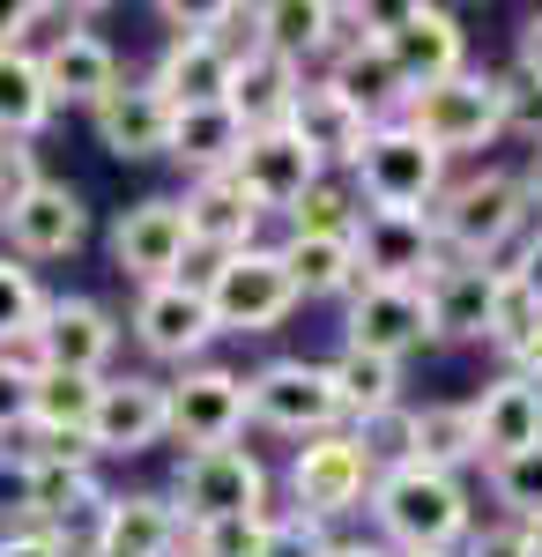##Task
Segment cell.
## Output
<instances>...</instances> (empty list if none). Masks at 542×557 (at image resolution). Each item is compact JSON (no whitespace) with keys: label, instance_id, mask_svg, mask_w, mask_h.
I'll return each mask as SVG.
<instances>
[{"label":"cell","instance_id":"obj_7","mask_svg":"<svg viewBox=\"0 0 542 557\" xmlns=\"http://www.w3.org/2000/svg\"><path fill=\"white\" fill-rule=\"evenodd\" d=\"M186 528L201 520H238V513H268V461L252 446H209V454H178V475L164 491Z\"/></svg>","mask_w":542,"mask_h":557},{"label":"cell","instance_id":"obj_5","mask_svg":"<svg viewBox=\"0 0 542 557\" xmlns=\"http://www.w3.org/2000/svg\"><path fill=\"white\" fill-rule=\"evenodd\" d=\"M349 178H357V201L379 215H431V201L446 194V157H431L417 134L394 120V127L365 134Z\"/></svg>","mask_w":542,"mask_h":557},{"label":"cell","instance_id":"obj_45","mask_svg":"<svg viewBox=\"0 0 542 557\" xmlns=\"http://www.w3.org/2000/svg\"><path fill=\"white\" fill-rule=\"evenodd\" d=\"M38 149H30V141H0V215L8 209H23V194H30V186H38Z\"/></svg>","mask_w":542,"mask_h":557},{"label":"cell","instance_id":"obj_22","mask_svg":"<svg viewBox=\"0 0 542 557\" xmlns=\"http://www.w3.org/2000/svg\"><path fill=\"white\" fill-rule=\"evenodd\" d=\"M349 349H372V357H409L431 343V320H423V290L409 283H357L349 290Z\"/></svg>","mask_w":542,"mask_h":557},{"label":"cell","instance_id":"obj_55","mask_svg":"<svg viewBox=\"0 0 542 557\" xmlns=\"http://www.w3.org/2000/svg\"><path fill=\"white\" fill-rule=\"evenodd\" d=\"M520 550H528V557H542V520H528V528H520Z\"/></svg>","mask_w":542,"mask_h":557},{"label":"cell","instance_id":"obj_25","mask_svg":"<svg viewBox=\"0 0 542 557\" xmlns=\"http://www.w3.org/2000/svg\"><path fill=\"white\" fill-rule=\"evenodd\" d=\"M178 223H186V253H246L260 246V209L238 194V178H194L178 194Z\"/></svg>","mask_w":542,"mask_h":557},{"label":"cell","instance_id":"obj_30","mask_svg":"<svg viewBox=\"0 0 542 557\" xmlns=\"http://www.w3.org/2000/svg\"><path fill=\"white\" fill-rule=\"evenodd\" d=\"M149 83L164 89V104L171 112H201V104H223L231 97V60L215 52L209 38H171L164 52H157V75Z\"/></svg>","mask_w":542,"mask_h":557},{"label":"cell","instance_id":"obj_9","mask_svg":"<svg viewBox=\"0 0 542 557\" xmlns=\"http://www.w3.org/2000/svg\"><path fill=\"white\" fill-rule=\"evenodd\" d=\"M164 417L186 454H209V446H238L246 431V372L231 364H186L178 380H164Z\"/></svg>","mask_w":542,"mask_h":557},{"label":"cell","instance_id":"obj_29","mask_svg":"<svg viewBox=\"0 0 542 557\" xmlns=\"http://www.w3.org/2000/svg\"><path fill=\"white\" fill-rule=\"evenodd\" d=\"M283 127L320 157V172H334V164L349 172V164H357V149H365V134H372L328 83H305V89H297V104H291V120H283Z\"/></svg>","mask_w":542,"mask_h":557},{"label":"cell","instance_id":"obj_35","mask_svg":"<svg viewBox=\"0 0 542 557\" xmlns=\"http://www.w3.org/2000/svg\"><path fill=\"white\" fill-rule=\"evenodd\" d=\"M328 15L334 0H275V8H260V45L305 67L312 52H328Z\"/></svg>","mask_w":542,"mask_h":557},{"label":"cell","instance_id":"obj_16","mask_svg":"<svg viewBox=\"0 0 542 557\" xmlns=\"http://www.w3.org/2000/svg\"><path fill=\"white\" fill-rule=\"evenodd\" d=\"M0 253L8 260H75L83 253V238H89V201L67 186V178H38L30 194H23V209H8L0 215Z\"/></svg>","mask_w":542,"mask_h":557},{"label":"cell","instance_id":"obj_46","mask_svg":"<svg viewBox=\"0 0 542 557\" xmlns=\"http://www.w3.org/2000/svg\"><path fill=\"white\" fill-rule=\"evenodd\" d=\"M38 23H60V8H45V0H0V52H30Z\"/></svg>","mask_w":542,"mask_h":557},{"label":"cell","instance_id":"obj_19","mask_svg":"<svg viewBox=\"0 0 542 557\" xmlns=\"http://www.w3.org/2000/svg\"><path fill=\"white\" fill-rule=\"evenodd\" d=\"M349 246H357V283H409V290H423L439 275V260H446L439 238H431V215L365 209L357 231H349Z\"/></svg>","mask_w":542,"mask_h":557},{"label":"cell","instance_id":"obj_27","mask_svg":"<svg viewBox=\"0 0 542 557\" xmlns=\"http://www.w3.org/2000/svg\"><path fill=\"white\" fill-rule=\"evenodd\" d=\"M320 83L365 120V127H394L402 112H409V83L394 75V60L379 52V38H365V45H349V52H334L328 60V75Z\"/></svg>","mask_w":542,"mask_h":557},{"label":"cell","instance_id":"obj_48","mask_svg":"<svg viewBox=\"0 0 542 557\" xmlns=\"http://www.w3.org/2000/svg\"><path fill=\"white\" fill-rule=\"evenodd\" d=\"M0 557H75V543L67 535H52V528H0Z\"/></svg>","mask_w":542,"mask_h":557},{"label":"cell","instance_id":"obj_52","mask_svg":"<svg viewBox=\"0 0 542 557\" xmlns=\"http://www.w3.org/2000/svg\"><path fill=\"white\" fill-rule=\"evenodd\" d=\"M460 557H528V550H520V528H483V535H468Z\"/></svg>","mask_w":542,"mask_h":557},{"label":"cell","instance_id":"obj_11","mask_svg":"<svg viewBox=\"0 0 542 557\" xmlns=\"http://www.w3.org/2000/svg\"><path fill=\"white\" fill-rule=\"evenodd\" d=\"M365 498H372V469H365V454L349 446V431L305 438L291 454V513L328 528V520L365 513Z\"/></svg>","mask_w":542,"mask_h":557},{"label":"cell","instance_id":"obj_14","mask_svg":"<svg viewBox=\"0 0 542 557\" xmlns=\"http://www.w3.org/2000/svg\"><path fill=\"white\" fill-rule=\"evenodd\" d=\"M178 543H186V520L164 491H112L83 528L75 557H178Z\"/></svg>","mask_w":542,"mask_h":557},{"label":"cell","instance_id":"obj_4","mask_svg":"<svg viewBox=\"0 0 542 557\" xmlns=\"http://www.w3.org/2000/svg\"><path fill=\"white\" fill-rule=\"evenodd\" d=\"M201 298H209L215 335H268L297 312V283L275 246H246V253H223L209 275H194Z\"/></svg>","mask_w":542,"mask_h":557},{"label":"cell","instance_id":"obj_24","mask_svg":"<svg viewBox=\"0 0 542 557\" xmlns=\"http://www.w3.org/2000/svg\"><path fill=\"white\" fill-rule=\"evenodd\" d=\"M89 127H97V149H104V157H120V164H157L171 149V104H164L157 83H120L89 112Z\"/></svg>","mask_w":542,"mask_h":557},{"label":"cell","instance_id":"obj_49","mask_svg":"<svg viewBox=\"0 0 542 557\" xmlns=\"http://www.w3.org/2000/svg\"><path fill=\"white\" fill-rule=\"evenodd\" d=\"M505 364H513L520 380H535V386H542V312L528 320V327H520V335H513V343H505Z\"/></svg>","mask_w":542,"mask_h":557},{"label":"cell","instance_id":"obj_33","mask_svg":"<svg viewBox=\"0 0 542 557\" xmlns=\"http://www.w3.org/2000/svg\"><path fill=\"white\" fill-rule=\"evenodd\" d=\"M52 127L38 52H0V141H38Z\"/></svg>","mask_w":542,"mask_h":557},{"label":"cell","instance_id":"obj_18","mask_svg":"<svg viewBox=\"0 0 542 557\" xmlns=\"http://www.w3.org/2000/svg\"><path fill=\"white\" fill-rule=\"evenodd\" d=\"M231 178H238V194H246L260 215H291L328 172H320V157H312L291 127H268V134H246V149H238Z\"/></svg>","mask_w":542,"mask_h":557},{"label":"cell","instance_id":"obj_36","mask_svg":"<svg viewBox=\"0 0 542 557\" xmlns=\"http://www.w3.org/2000/svg\"><path fill=\"white\" fill-rule=\"evenodd\" d=\"M476 461V424H468V401H431L417 409V469L460 475Z\"/></svg>","mask_w":542,"mask_h":557},{"label":"cell","instance_id":"obj_12","mask_svg":"<svg viewBox=\"0 0 542 557\" xmlns=\"http://www.w3.org/2000/svg\"><path fill=\"white\" fill-rule=\"evenodd\" d=\"M112 491L97 483V454H30L23 446V528H52L75 543Z\"/></svg>","mask_w":542,"mask_h":557},{"label":"cell","instance_id":"obj_50","mask_svg":"<svg viewBox=\"0 0 542 557\" xmlns=\"http://www.w3.org/2000/svg\"><path fill=\"white\" fill-rule=\"evenodd\" d=\"M505 275H513V283L542 305V231H528V238H520V253L505 260Z\"/></svg>","mask_w":542,"mask_h":557},{"label":"cell","instance_id":"obj_32","mask_svg":"<svg viewBox=\"0 0 542 557\" xmlns=\"http://www.w3.org/2000/svg\"><path fill=\"white\" fill-rule=\"evenodd\" d=\"M246 149V127L231 120V104H201V112H171V164L194 178H223Z\"/></svg>","mask_w":542,"mask_h":557},{"label":"cell","instance_id":"obj_13","mask_svg":"<svg viewBox=\"0 0 542 557\" xmlns=\"http://www.w3.org/2000/svg\"><path fill=\"white\" fill-rule=\"evenodd\" d=\"M134 343L149 349L157 364H201V349L215 343V320H209V298H201V283L194 275H171V283H149V290H134Z\"/></svg>","mask_w":542,"mask_h":557},{"label":"cell","instance_id":"obj_43","mask_svg":"<svg viewBox=\"0 0 542 557\" xmlns=\"http://www.w3.org/2000/svg\"><path fill=\"white\" fill-rule=\"evenodd\" d=\"M357 215H365V209H357L334 178H320V186L291 209V231H357Z\"/></svg>","mask_w":542,"mask_h":557},{"label":"cell","instance_id":"obj_21","mask_svg":"<svg viewBox=\"0 0 542 557\" xmlns=\"http://www.w3.org/2000/svg\"><path fill=\"white\" fill-rule=\"evenodd\" d=\"M112 260H120L126 283H171L178 268H186V223H178V201L171 194H149V201H134L120 209L112 223Z\"/></svg>","mask_w":542,"mask_h":557},{"label":"cell","instance_id":"obj_38","mask_svg":"<svg viewBox=\"0 0 542 557\" xmlns=\"http://www.w3.org/2000/svg\"><path fill=\"white\" fill-rule=\"evenodd\" d=\"M483 483H491V498H498L505 528H528V520H542V446L513 454V461H491V469H483Z\"/></svg>","mask_w":542,"mask_h":557},{"label":"cell","instance_id":"obj_20","mask_svg":"<svg viewBox=\"0 0 542 557\" xmlns=\"http://www.w3.org/2000/svg\"><path fill=\"white\" fill-rule=\"evenodd\" d=\"M498 290H505V268H483V260H439V275L423 283L431 343H491Z\"/></svg>","mask_w":542,"mask_h":557},{"label":"cell","instance_id":"obj_54","mask_svg":"<svg viewBox=\"0 0 542 557\" xmlns=\"http://www.w3.org/2000/svg\"><path fill=\"white\" fill-rule=\"evenodd\" d=\"M328 557H394V550H386V543H334Z\"/></svg>","mask_w":542,"mask_h":557},{"label":"cell","instance_id":"obj_8","mask_svg":"<svg viewBox=\"0 0 542 557\" xmlns=\"http://www.w3.org/2000/svg\"><path fill=\"white\" fill-rule=\"evenodd\" d=\"M112 349H120V320H112L97 298H45L30 343L0 349V357H23V364H38V372H83V380H104Z\"/></svg>","mask_w":542,"mask_h":557},{"label":"cell","instance_id":"obj_26","mask_svg":"<svg viewBox=\"0 0 542 557\" xmlns=\"http://www.w3.org/2000/svg\"><path fill=\"white\" fill-rule=\"evenodd\" d=\"M97 386H104V380H83V372H38V386H30V431H23V446H30V454H89Z\"/></svg>","mask_w":542,"mask_h":557},{"label":"cell","instance_id":"obj_28","mask_svg":"<svg viewBox=\"0 0 542 557\" xmlns=\"http://www.w3.org/2000/svg\"><path fill=\"white\" fill-rule=\"evenodd\" d=\"M297 89H305V67H291L283 52H268V45H252L246 60H231V120L246 134H268V127H283L291 120V104H297Z\"/></svg>","mask_w":542,"mask_h":557},{"label":"cell","instance_id":"obj_37","mask_svg":"<svg viewBox=\"0 0 542 557\" xmlns=\"http://www.w3.org/2000/svg\"><path fill=\"white\" fill-rule=\"evenodd\" d=\"M342 431H349V446L365 454L372 483L417 461V409H409V401H394V409H379V417H357V424H342Z\"/></svg>","mask_w":542,"mask_h":557},{"label":"cell","instance_id":"obj_3","mask_svg":"<svg viewBox=\"0 0 542 557\" xmlns=\"http://www.w3.org/2000/svg\"><path fill=\"white\" fill-rule=\"evenodd\" d=\"M402 127L417 134L431 157H476V149H491L505 134V97H498V75H483V67H460L446 83H431L409 97V112H402Z\"/></svg>","mask_w":542,"mask_h":557},{"label":"cell","instance_id":"obj_42","mask_svg":"<svg viewBox=\"0 0 542 557\" xmlns=\"http://www.w3.org/2000/svg\"><path fill=\"white\" fill-rule=\"evenodd\" d=\"M30 386H38V364L0 357V446H23V431H30Z\"/></svg>","mask_w":542,"mask_h":557},{"label":"cell","instance_id":"obj_56","mask_svg":"<svg viewBox=\"0 0 542 557\" xmlns=\"http://www.w3.org/2000/svg\"><path fill=\"white\" fill-rule=\"evenodd\" d=\"M178 557H194V550H186V543H178Z\"/></svg>","mask_w":542,"mask_h":557},{"label":"cell","instance_id":"obj_47","mask_svg":"<svg viewBox=\"0 0 542 557\" xmlns=\"http://www.w3.org/2000/svg\"><path fill=\"white\" fill-rule=\"evenodd\" d=\"M498 97H505V134H535L542 141V89L520 83V75H498Z\"/></svg>","mask_w":542,"mask_h":557},{"label":"cell","instance_id":"obj_15","mask_svg":"<svg viewBox=\"0 0 542 557\" xmlns=\"http://www.w3.org/2000/svg\"><path fill=\"white\" fill-rule=\"evenodd\" d=\"M164 380L149 372H104L97 386V417H89V454L97 461H134L149 446H164Z\"/></svg>","mask_w":542,"mask_h":557},{"label":"cell","instance_id":"obj_51","mask_svg":"<svg viewBox=\"0 0 542 557\" xmlns=\"http://www.w3.org/2000/svg\"><path fill=\"white\" fill-rule=\"evenodd\" d=\"M513 75L542 89V8L528 15V23H520V52H513Z\"/></svg>","mask_w":542,"mask_h":557},{"label":"cell","instance_id":"obj_1","mask_svg":"<svg viewBox=\"0 0 542 557\" xmlns=\"http://www.w3.org/2000/svg\"><path fill=\"white\" fill-rule=\"evenodd\" d=\"M372 528L386 535L394 557H454L468 535H476V506L460 491V475H439V469H394L372 483L365 498Z\"/></svg>","mask_w":542,"mask_h":557},{"label":"cell","instance_id":"obj_10","mask_svg":"<svg viewBox=\"0 0 542 557\" xmlns=\"http://www.w3.org/2000/svg\"><path fill=\"white\" fill-rule=\"evenodd\" d=\"M372 38H379V52L394 60V75L409 83V97L468 67V30H460V15L454 8H431V0H409V8L379 15Z\"/></svg>","mask_w":542,"mask_h":557},{"label":"cell","instance_id":"obj_34","mask_svg":"<svg viewBox=\"0 0 542 557\" xmlns=\"http://www.w3.org/2000/svg\"><path fill=\"white\" fill-rule=\"evenodd\" d=\"M328 380H334V394H342V417H349V424L402 401V364H394V357H372V349L342 343V357L328 364Z\"/></svg>","mask_w":542,"mask_h":557},{"label":"cell","instance_id":"obj_17","mask_svg":"<svg viewBox=\"0 0 542 557\" xmlns=\"http://www.w3.org/2000/svg\"><path fill=\"white\" fill-rule=\"evenodd\" d=\"M38 75H45L52 112H67V104H75V112H97V104L126 83L112 38H97L83 15H67V30H52V38L38 45Z\"/></svg>","mask_w":542,"mask_h":557},{"label":"cell","instance_id":"obj_53","mask_svg":"<svg viewBox=\"0 0 542 557\" xmlns=\"http://www.w3.org/2000/svg\"><path fill=\"white\" fill-rule=\"evenodd\" d=\"M520 186H528V201H542V141H535V157H528V172H520Z\"/></svg>","mask_w":542,"mask_h":557},{"label":"cell","instance_id":"obj_39","mask_svg":"<svg viewBox=\"0 0 542 557\" xmlns=\"http://www.w3.org/2000/svg\"><path fill=\"white\" fill-rule=\"evenodd\" d=\"M38 312H45L38 275H30L23 260H8V253H0V349H23V343H30Z\"/></svg>","mask_w":542,"mask_h":557},{"label":"cell","instance_id":"obj_6","mask_svg":"<svg viewBox=\"0 0 542 557\" xmlns=\"http://www.w3.org/2000/svg\"><path fill=\"white\" fill-rule=\"evenodd\" d=\"M246 424L275 431V438H328L342 431V394H334L328 364H312V357H275V364H260L246 380Z\"/></svg>","mask_w":542,"mask_h":557},{"label":"cell","instance_id":"obj_40","mask_svg":"<svg viewBox=\"0 0 542 557\" xmlns=\"http://www.w3.org/2000/svg\"><path fill=\"white\" fill-rule=\"evenodd\" d=\"M194 38H209L223 60H246L260 45V8L252 0H215V8H194Z\"/></svg>","mask_w":542,"mask_h":557},{"label":"cell","instance_id":"obj_2","mask_svg":"<svg viewBox=\"0 0 542 557\" xmlns=\"http://www.w3.org/2000/svg\"><path fill=\"white\" fill-rule=\"evenodd\" d=\"M528 186L505 164H483L468 178H446V194L431 201V238L446 260H483V268H505V246L528 238Z\"/></svg>","mask_w":542,"mask_h":557},{"label":"cell","instance_id":"obj_41","mask_svg":"<svg viewBox=\"0 0 542 557\" xmlns=\"http://www.w3.org/2000/svg\"><path fill=\"white\" fill-rule=\"evenodd\" d=\"M268 520H275V506L268 513H238V520H201V528H186V550L194 557H260Z\"/></svg>","mask_w":542,"mask_h":557},{"label":"cell","instance_id":"obj_44","mask_svg":"<svg viewBox=\"0 0 542 557\" xmlns=\"http://www.w3.org/2000/svg\"><path fill=\"white\" fill-rule=\"evenodd\" d=\"M328 550H334V535L305 513H275L268 520V543H260V557H328Z\"/></svg>","mask_w":542,"mask_h":557},{"label":"cell","instance_id":"obj_23","mask_svg":"<svg viewBox=\"0 0 542 557\" xmlns=\"http://www.w3.org/2000/svg\"><path fill=\"white\" fill-rule=\"evenodd\" d=\"M468 424H476V461L483 469L528 454V446H542V386L520 380V372H498V380L468 401Z\"/></svg>","mask_w":542,"mask_h":557},{"label":"cell","instance_id":"obj_31","mask_svg":"<svg viewBox=\"0 0 542 557\" xmlns=\"http://www.w3.org/2000/svg\"><path fill=\"white\" fill-rule=\"evenodd\" d=\"M275 253H283V268H291V283H297V305L349 298L357 290V246H349V231H291Z\"/></svg>","mask_w":542,"mask_h":557}]
</instances>
